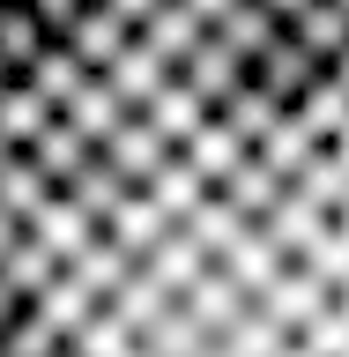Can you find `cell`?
Listing matches in <instances>:
<instances>
[{
	"label": "cell",
	"mask_w": 349,
	"mask_h": 357,
	"mask_svg": "<svg viewBox=\"0 0 349 357\" xmlns=\"http://www.w3.org/2000/svg\"><path fill=\"white\" fill-rule=\"evenodd\" d=\"M60 45L75 52V67H82V75H104V67H111V60H119V52L134 45V30H127L119 15H111V8H97V0H89V8L75 15V30H67Z\"/></svg>",
	"instance_id": "3957f363"
},
{
	"label": "cell",
	"mask_w": 349,
	"mask_h": 357,
	"mask_svg": "<svg viewBox=\"0 0 349 357\" xmlns=\"http://www.w3.org/2000/svg\"><path fill=\"white\" fill-rule=\"evenodd\" d=\"M208 38H216V45H223V52H231L238 67H253V60L267 52V45L283 38V22L267 15V8H253V0H238V8H231V15H223L216 30H208Z\"/></svg>",
	"instance_id": "9c48e42d"
},
{
	"label": "cell",
	"mask_w": 349,
	"mask_h": 357,
	"mask_svg": "<svg viewBox=\"0 0 349 357\" xmlns=\"http://www.w3.org/2000/svg\"><path fill=\"white\" fill-rule=\"evenodd\" d=\"M283 38L297 45L312 67H334V60L349 52V15L334 8V0H312V8H297V15L283 22Z\"/></svg>",
	"instance_id": "277c9868"
},
{
	"label": "cell",
	"mask_w": 349,
	"mask_h": 357,
	"mask_svg": "<svg viewBox=\"0 0 349 357\" xmlns=\"http://www.w3.org/2000/svg\"><path fill=\"white\" fill-rule=\"evenodd\" d=\"M119 119H127V112H119V97L104 89V75H82V89L60 105V127H67V134H82L89 149H104V134L119 127Z\"/></svg>",
	"instance_id": "52a82bcc"
},
{
	"label": "cell",
	"mask_w": 349,
	"mask_h": 357,
	"mask_svg": "<svg viewBox=\"0 0 349 357\" xmlns=\"http://www.w3.org/2000/svg\"><path fill=\"white\" fill-rule=\"evenodd\" d=\"M178 8H186V15H194L201 30H216V22L231 15V8H238V0H178Z\"/></svg>",
	"instance_id": "2e32d148"
},
{
	"label": "cell",
	"mask_w": 349,
	"mask_h": 357,
	"mask_svg": "<svg viewBox=\"0 0 349 357\" xmlns=\"http://www.w3.org/2000/svg\"><path fill=\"white\" fill-rule=\"evenodd\" d=\"M134 38H141V45H149V52H156V60H164V67H171V75H178V60H186V52H194V45L208 38V30H201V22L186 15L178 0H164V8H156V15L141 22V30H134Z\"/></svg>",
	"instance_id": "30bf717a"
},
{
	"label": "cell",
	"mask_w": 349,
	"mask_h": 357,
	"mask_svg": "<svg viewBox=\"0 0 349 357\" xmlns=\"http://www.w3.org/2000/svg\"><path fill=\"white\" fill-rule=\"evenodd\" d=\"M52 119H60V112L45 105L30 82H8V89H0V142H8V149H30Z\"/></svg>",
	"instance_id": "8fae6325"
},
{
	"label": "cell",
	"mask_w": 349,
	"mask_h": 357,
	"mask_svg": "<svg viewBox=\"0 0 349 357\" xmlns=\"http://www.w3.org/2000/svg\"><path fill=\"white\" fill-rule=\"evenodd\" d=\"M312 75H327V67H312V60H305V52H297L290 38H275V45L261 52V60L245 67V82L261 89L267 105H283V112H290V105H297V97L312 89Z\"/></svg>",
	"instance_id": "7a4b0ae2"
},
{
	"label": "cell",
	"mask_w": 349,
	"mask_h": 357,
	"mask_svg": "<svg viewBox=\"0 0 349 357\" xmlns=\"http://www.w3.org/2000/svg\"><path fill=\"white\" fill-rule=\"evenodd\" d=\"M0 8H8V0H0Z\"/></svg>",
	"instance_id": "ffe728a7"
},
{
	"label": "cell",
	"mask_w": 349,
	"mask_h": 357,
	"mask_svg": "<svg viewBox=\"0 0 349 357\" xmlns=\"http://www.w3.org/2000/svg\"><path fill=\"white\" fill-rule=\"evenodd\" d=\"M38 52H45V30L22 15L15 0H8V8H0V67H8V75H30Z\"/></svg>",
	"instance_id": "4fadbf2b"
},
{
	"label": "cell",
	"mask_w": 349,
	"mask_h": 357,
	"mask_svg": "<svg viewBox=\"0 0 349 357\" xmlns=\"http://www.w3.org/2000/svg\"><path fill=\"white\" fill-rule=\"evenodd\" d=\"M15 82H30L45 97V105L60 112L67 97H75V89H82V67H75V52H67V45H45L38 60H30V75H15Z\"/></svg>",
	"instance_id": "7c38bea8"
},
{
	"label": "cell",
	"mask_w": 349,
	"mask_h": 357,
	"mask_svg": "<svg viewBox=\"0 0 349 357\" xmlns=\"http://www.w3.org/2000/svg\"><path fill=\"white\" fill-rule=\"evenodd\" d=\"M164 82H171V67L156 60V52H149V45H141V38H134L127 52H119V60L104 67V89H111V97H119V112H141V105H149V97H156V89H164Z\"/></svg>",
	"instance_id": "8992f818"
},
{
	"label": "cell",
	"mask_w": 349,
	"mask_h": 357,
	"mask_svg": "<svg viewBox=\"0 0 349 357\" xmlns=\"http://www.w3.org/2000/svg\"><path fill=\"white\" fill-rule=\"evenodd\" d=\"M178 82H186V89H194V97H201V112H216L223 97H231V89L245 82V67L231 60V52H223L216 38H201L194 52H186V60H178Z\"/></svg>",
	"instance_id": "5b68a950"
},
{
	"label": "cell",
	"mask_w": 349,
	"mask_h": 357,
	"mask_svg": "<svg viewBox=\"0 0 349 357\" xmlns=\"http://www.w3.org/2000/svg\"><path fill=\"white\" fill-rule=\"evenodd\" d=\"M82 8H89V0H22V15L45 30V45H60L67 30H75V15H82Z\"/></svg>",
	"instance_id": "5bb4252c"
},
{
	"label": "cell",
	"mask_w": 349,
	"mask_h": 357,
	"mask_svg": "<svg viewBox=\"0 0 349 357\" xmlns=\"http://www.w3.org/2000/svg\"><path fill=\"white\" fill-rule=\"evenodd\" d=\"M253 8H267V15H275V22H290V15H297V8H312V0H253Z\"/></svg>",
	"instance_id": "e0dca14e"
},
{
	"label": "cell",
	"mask_w": 349,
	"mask_h": 357,
	"mask_svg": "<svg viewBox=\"0 0 349 357\" xmlns=\"http://www.w3.org/2000/svg\"><path fill=\"white\" fill-rule=\"evenodd\" d=\"M97 156H104L111 172H119V186H134V194H141V186H149V178L164 172V164H171V149H164V142H156V134L141 127V119H134V112H127V119H119V127L104 134V149H97Z\"/></svg>",
	"instance_id": "6da1fadb"
},
{
	"label": "cell",
	"mask_w": 349,
	"mask_h": 357,
	"mask_svg": "<svg viewBox=\"0 0 349 357\" xmlns=\"http://www.w3.org/2000/svg\"><path fill=\"white\" fill-rule=\"evenodd\" d=\"M334 8H342V15H349V0H334Z\"/></svg>",
	"instance_id": "d6986e66"
},
{
	"label": "cell",
	"mask_w": 349,
	"mask_h": 357,
	"mask_svg": "<svg viewBox=\"0 0 349 357\" xmlns=\"http://www.w3.org/2000/svg\"><path fill=\"white\" fill-rule=\"evenodd\" d=\"M15 8H22V0H15Z\"/></svg>",
	"instance_id": "44dd1931"
},
{
	"label": "cell",
	"mask_w": 349,
	"mask_h": 357,
	"mask_svg": "<svg viewBox=\"0 0 349 357\" xmlns=\"http://www.w3.org/2000/svg\"><path fill=\"white\" fill-rule=\"evenodd\" d=\"M134 119H141V127H149L156 142H164V149H178V142H186V134H194L201 119H208V112H201V97H194V89H186V82H178V75H171V82L156 89L149 105L134 112Z\"/></svg>",
	"instance_id": "ba28073f"
},
{
	"label": "cell",
	"mask_w": 349,
	"mask_h": 357,
	"mask_svg": "<svg viewBox=\"0 0 349 357\" xmlns=\"http://www.w3.org/2000/svg\"><path fill=\"white\" fill-rule=\"evenodd\" d=\"M97 8H111V15L127 22V30H141V22H149L156 8H164V0H97Z\"/></svg>",
	"instance_id": "9a60e30c"
},
{
	"label": "cell",
	"mask_w": 349,
	"mask_h": 357,
	"mask_svg": "<svg viewBox=\"0 0 349 357\" xmlns=\"http://www.w3.org/2000/svg\"><path fill=\"white\" fill-rule=\"evenodd\" d=\"M8 82H15V75H8V67H0V89H8Z\"/></svg>",
	"instance_id": "ac0fdd59"
}]
</instances>
